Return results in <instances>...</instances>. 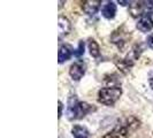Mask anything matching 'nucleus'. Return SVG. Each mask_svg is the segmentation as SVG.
I'll use <instances>...</instances> for the list:
<instances>
[{
    "label": "nucleus",
    "mask_w": 153,
    "mask_h": 138,
    "mask_svg": "<svg viewBox=\"0 0 153 138\" xmlns=\"http://www.w3.org/2000/svg\"><path fill=\"white\" fill-rule=\"evenodd\" d=\"M121 94H122V90L120 86L102 88L98 93V101L106 106H112L120 99Z\"/></svg>",
    "instance_id": "obj_2"
},
{
    "label": "nucleus",
    "mask_w": 153,
    "mask_h": 138,
    "mask_svg": "<svg viewBox=\"0 0 153 138\" xmlns=\"http://www.w3.org/2000/svg\"><path fill=\"white\" fill-rule=\"evenodd\" d=\"M137 29L142 32H149L153 29V20L151 15L142 16L137 23Z\"/></svg>",
    "instance_id": "obj_5"
},
{
    "label": "nucleus",
    "mask_w": 153,
    "mask_h": 138,
    "mask_svg": "<svg viewBox=\"0 0 153 138\" xmlns=\"http://www.w3.org/2000/svg\"><path fill=\"white\" fill-rule=\"evenodd\" d=\"M71 132H73V136L74 138H89L90 134L88 129L85 127H82V125H74L73 129H71Z\"/></svg>",
    "instance_id": "obj_11"
},
{
    "label": "nucleus",
    "mask_w": 153,
    "mask_h": 138,
    "mask_svg": "<svg viewBox=\"0 0 153 138\" xmlns=\"http://www.w3.org/2000/svg\"><path fill=\"white\" fill-rule=\"evenodd\" d=\"M73 54V48L70 45H61L59 47V55H58V59H59V63H63L67 60L70 59Z\"/></svg>",
    "instance_id": "obj_8"
},
{
    "label": "nucleus",
    "mask_w": 153,
    "mask_h": 138,
    "mask_svg": "<svg viewBox=\"0 0 153 138\" xmlns=\"http://www.w3.org/2000/svg\"><path fill=\"white\" fill-rule=\"evenodd\" d=\"M85 74V66L82 62H75L69 69V75L74 81H79Z\"/></svg>",
    "instance_id": "obj_3"
},
{
    "label": "nucleus",
    "mask_w": 153,
    "mask_h": 138,
    "mask_svg": "<svg viewBox=\"0 0 153 138\" xmlns=\"http://www.w3.org/2000/svg\"><path fill=\"white\" fill-rule=\"evenodd\" d=\"M58 23H59V37L61 38L62 36L68 35L70 29H71V25H70V22H69L68 19L60 15L59 20H58Z\"/></svg>",
    "instance_id": "obj_7"
},
{
    "label": "nucleus",
    "mask_w": 153,
    "mask_h": 138,
    "mask_svg": "<svg viewBox=\"0 0 153 138\" xmlns=\"http://www.w3.org/2000/svg\"><path fill=\"white\" fill-rule=\"evenodd\" d=\"M89 51H90V54H91L93 58H98L100 55L99 45L97 44L96 40H93V39L89 40Z\"/></svg>",
    "instance_id": "obj_12"
},
{
    "label": "nucleus",
    "mask_w": 153,
    "mask_h": 138,
    "mask_svg": "<svg viewBox=\"0 0 153 138\" xmlns=\"http://www.w3.org/2000/svg\"><path fill=\"white\" fill-rule=\"evenodd\" d=\"M120 4H123V6H126V4H129V1H119Z\"/></svg>",
    "instance_id": "obj_17"
},
{
    "label": "nucleus",
    "mask_w": 153,
    "mask_h": 138,
    "mask_svg": "<svg viewBox=\"0 0 153 138\" xmlns=\"http://www.w3.org/2000/svg\"><path fill=\"white\" fill-rule=\"evenodd\" d=\"M149 83H150V86L152 88V90H153V76L151 77L150 79H149Z\"/></svg>",
    "instance_id": "obj_16"
},
{
    "label": "nucleus",
    "mask_w": 153,
    "mask_h": 138,
    "mask_svg": "<svg viewBox=\"0 0 153 138\" xmlns=\"http://www.w3.org/2000/svg\"><path fill=\"white\" fill-rule=\"evenodd\" d=\"M124 32L126 31H122V29H119L112 35V42L115 45H117L119 48H123V46L127 43V35Z\"/></svg>",
    "instance_id": "obj_6"
},
{
    "label": "nucleus",
    "mask_w": 153,
    "mask_h": 138,
    "mask_svg": "<svg viewBox=\"0 0 153 138\" xmlns=\"http://www.w3.org/2000/svg\"><path fill=\"white\" fill-rule=\"evenodd\" d=\"M62 109H63V105H62V102L61 101H59V119L61 117V115H62Z\"/></svg>",
    "instance_id": "obj_15"
},
{
    "label": "nucleus",
    "mask_w": 153,
    "mask_h": 138,
    "mask_svg": "<svg viewBox=\"0 0 153 138\" xmlns=\"http://www.w3.org/2000/svg\"><path fill=\"white\" fill-rule=\"evenodd\" d=\"M102 138H128V131L124 127H117L114 130L106 134Z\"/></svg>",
    "instance_id": "obj_10"
},
{
    "label": "nucleus",
    "mask_w": 153,
    "mask_h": 138,
    "mask_svg": "<svg viewBox=\"0 0 153 138\" xmlns=\"http://www.w3.org/2000/svg\"><path fill=\"white\" fill-rule=\"evenodd\" d=\"M100 0H86L82 4V9L88 15H94L100 7Z\"/></svg>",
    "instance_id": "obj_4"
},
{
    "label": "nucleus",
    "mask_w": 153,
    "mask_h": 138,
    "mask_svg": "<svg viewBox=\"0 0 153 138\" xmlns=\"http://www.w3.org/2000/svg\"><path fill=\"white\" fill-rule=\"evenodd\" d=\"M147 45H149L150 48H152L153 50V33L147 37Z\"/></svg>",
    "instance_id": "obj_14"
},
{
    "label": "nucleus",
    "mask_w": 153,
    "mask_h": 138,
    "mask_svg": "<svg viewBox=\"0 0 153 138\" xmlns=\"http://www.w3.org/2000/svg\"><path fill=\"white\" fill-rule=\"evenodd\" d=\"M101 14H102V16L105 19H108V20L113 19L115 14H116V5L113 1H108L107 4L102 7V9H101Z\"/></svg>",
    "instance_id": "obj_9"
},
{
    "label": "nucleus",
    "mask_w": 153,
    "mask_h": 138,
    "mask_svg": "<svg viewBox=\"0 0 153 138\" xmlns=\"http://www.w3.org/2000/svg\"><path fill=\"white\" fill-rule=\"evenodd\" d=\"M94 111V108L91 105L86 102H79L74 97L69 100L68 107H67V115L69 120H79L83 119L85 115L89 114L90 112Z\"/></svg>",
    "instance_id": "obj_1"
},
{
    "label": "nucleus",
    "mask_w": 153,
    "mask_h": 138,
    "mask_svg": "<svg viewBox=\"0 0 153 138\" xmlns=\"http://www.w3.org/2000/svg\"><path fill=\"white\" fill-rule=\"evenodd\" d=\"M83 54H84V42H83V40H81V42H79V44H78L77 50L74 52V55H75L76 58H79V56H82Z\"/></svg>",
    "instance_id": "obj_13"
}]
</instances>
